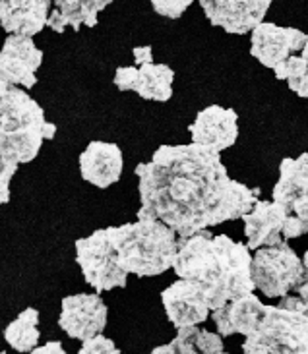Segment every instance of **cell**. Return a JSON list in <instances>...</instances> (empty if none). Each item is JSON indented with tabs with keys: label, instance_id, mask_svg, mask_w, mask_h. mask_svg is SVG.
<instances>
[{
	"label": "cell",
	"instance_id": "22",
	"mask_svg": "<svg viewBox=\"0 0 308 354\" xmlns=\"http://www.w3.org/2000/svg\"><path fill=\"white\" fill-rule=\"evenodd\" d=\"M198 333H200L198 326L179 327V329H176V337H174V341H171L169 345L155 346L152 353L154 354H165V353L194 354V353H198V345H196V341H198Z\"/></svg>",
	"mask_w": 308,
	"mask_h": 354
},
{
	"label": "cell",
	"instance_id": "30",
	"mask_svg": "<svg viewBox=\"0 0 308 354\" xmlns=\"http://www.w3.org/2000/svg\"><path fill=\"white\" fill-rule=\"evenodd\" d=\"M31 353H33V354H48V353L64 354V348H62V345H60L58 341H51V343H47V345H45V346H39V348H33Z\"/></svg>",
	"mask_w": 308,
	"mask_h": 354
},
{
	"label": "cell",
	"instance_id": "12",
	"mask_svg": "<svg viewBox=\"0 0 308 354\" xmlns=\"http://www.w3.org/2000/svg\"><path fill=\"white\" fill-rule=\"evenodd\" d=\"M161 300H163L169 322L176 329L186 326H198V324L206 322L212 312L200 285L183 277L165 288L161 292Z\"/></svg>",
	"mask_w": 308,
	"mask_h": 354
},
{
	"label": "cell",
	"instance_id": "33",
	"mask_svg": "<svg viewBox=\"0 0 308 354\" xmlns=\"http://www.w3.org/2000/svg\"><path fill=\"white\" fill-rule=\"evenodd\" d=\"M302 263H305V269L308 271V250L305 252V256H302Z\"/></svg>",
	"mask_w": 308,
	"mask_h": 354
},
{
	"label": "cell",
	"instance_id": "29",
	"mask_svg": "<svg viewBox=\"0 0 308 354\" xmlns=\"http://www.w3.org/2000/svg\"><path fill=\"white\" fill-rule=\"evenodd\" d=\"M134 58H136V64H150V62H154V57H152V47L150 45H145V47H136L134 50Z\"/></svg>",
	"mask_w": 308,
	"mask_h": 354
},
{
	"label": "cell",
	"instance_id": "32",
	"mask_svg": "<svg viewBox=\"0 0 308 354\" xmlns=\"http://www.w3.org/2000/svg\"><path fill=\"white\" fill-rule=\"evenodd\" d=\"M302 57H305V60L308 62V35H307V43H305V47H302Z\"/></svg>",
	"mask_w": 308,
	"mask_h": 354
},
{
	"label": "cell",
	"instance_id": "18",
	"mask_svg": "<svg viewBox=\"0 0 308 354\" xmlns=\"http://www.w3.org/2000/svg\"><path fill=\"white\" fill-rule=\"evenodd\" d=\"M113 0H55L57 8L51 12L47 26L57 33H62L64 29H78L82 26L96 28L97 14L105 10Z\"/></svg>",
	"mask_w": 308,
	"mask_h": 354
},
{
	"label": "cell",
	"instance_id": "28",
	"mask_svg": "<svg viewBox=\"0 0 308 354\" xmlns=\"http://www.w3.org/2000/svg\"><path fill=\"white\" fill-rule=\"evenodd\" d=\"M289 213H295L300 219H308V194H302L291 203Z\"/></svg>",
	"mask_w": 308,
	"mask_h": 354
},
{
	"label": "cell",
	"instance_id": "7",
	"mask_svg": "<svg viewBox=\"0 0 308 354\" xmlns=\"http://www.w3.org/2000/svg\"><path fill=\"white\" fill-rule=\"evenodd\" d=\"M76 261L87 285L96 290L126 287L128 273L120 268L107 229L96 230L87 239L76 240Z\"/></svg>",
	"mask_w": 308,
	"mask_h": 354
},
{
	"label": "cell",
	"instance_id": "14",
	"mask_svg": "<svg viewBox=\"0 0 308 354\" xmlns=\"http://www.w3.org/2000/svg\"><path fill=\"white\" fill-rule=\"evenodd\" d=\"M289 215V209L278 201H256L248 213L242 215L246 246L258 250L262 246H275L285 242L283 225Z\"/></svg>",
	"mask_w": 308,
	"mask_h": 354
},
{
	"label": "cell",
	"instance_id": "21",
	"mask_svg": "<svg viewBox=\"0 0 308 354\" xmlns=\"http://www.w3.org/2000/svg\"><path fill=\"white\" fill-rule=\"evenodd\" d=\"M278 80H287L291 91L308 99V62L305 57H289L273 68Z\"/></svg>",
	"mask_w": 308,
	"mask_h": 354
},
{
	"label": "cell",
	"instance_id": "10",
	"mask_svg": "<svg viewBox=\"0 0 308 354\" xmlns=\"http://www.w3.org/2000/svg\"><path fill=\"white\" fill-rule=\"evenodd\" d=\"M273 0H200L212 26L233 35H244L264 21Z\"/></svg>",
	"mask_w": 308,
	"mask_h": 354
},
{
	"label": "cell",
	"instance_id": "11",
	"mask_svg": "<svg viewBox=\"0 0 308 354\" xmlns=\"http://www.w3.org/2000/svg\"><path fill=\"white\" fill-rule=\"evenodd\" d=\"M307 43V33L297 28H281L275 24L262 21L252 29L251 55L266 68L278 66L280 62L302 50Z\"/></svg>",
	"mask_w": 308,
	"mask_h": 354
},
{
	"label": "cell",
	"instance_id": "23",
	"mask_svg": "<svg viewBox=\"0 0 308 354\" xmlns=\"http://www.w3.org/2000/svg\"><path fill=\"white\" fill-rule=\"evenodd\" d=\"M196 0H152L154 10L163 16V18L176 19L183 16L184 12L188 10V6H192Z\"/></svg>",
	"mask_w": 308,
	"mask_h": 354
},
{
	"label": "cell",
	"instance_id": "4",
	"mask_svg": "<svg viewBox=\"0 0 308 354\" xmlns=\"http://www.w3.org/2000/svg\"><path fill=\"white\" fill-rule=\"evenodd\" d=\"M107 232L113 242L116 259L126 273L154 277L173 268L179 234L163 221L138 217L136 223L109 227Z\"/></svg>",
	"mask_w": 308,
	"mask_h": 354
},
{
	"label": "cell",
	"instance_id": "2",
	"mask_svg": "<svg viewBox=\"0 0 308 354\" xmlns=\"http://www.w3.org/2000/svg\"><path fill=\"white\" fill-rule=\"evenodd\" d=\"M251 266V248L225 234L213 236L200 230L176 240L174 273L200 285L212 312L233 298L254 292Z\"/></svg>",
	"mask_w": 308,
	"mask_h": 354
},
{
	"label": "cell",
	"instance_id": "26",
	"mask_svg": "<svg viewBox=\"0 0 308 354\" xmlns=\"http://www.w3.org/2000/svg\"><path fill=\"white\" fill-rule=\"evenodd\" d=\"M196 345H198V353H206V354L225 353V348H223V341H221V333H212V331L200 329Z\"/></svg>",
	"mask_w": 308,
	"mask_h": 354
},
{
	"label": "cell",
	"instance_id": "8",
	"mask_svg": "<svg viewBox=\"0 0 308 354\" xmlns=\"http://www.w3.org/2000/svg\"><path fill=\"white\" fill-rule=\"evenodd\" d=\"M43 62V53L28 35H10L0 50V86H21L26 89L37 84L35 72Z\"/></svg>",
	"mask_w": 308,
	"mask_h": 354
},
{
	"label": "cell",
	"instance_id": "13",
	"mask_svg": "<svg viewBox=\"0 0 308 354\" xmlns=\"http://www.w3.org/2000/svg\"><path fill=\"white\" fill-rule=\"evenodd\" d=\"M173 68L167 64H142L140 68H118L115 74V86L120 91L132 89L142 99L165 103L173 97Z\"/></svg>",
	"mask_w": 308,
	"mask_h": 354
},
{
	"label": "cell",
	"instance_id": "27",
	"mask_svg": "<svg viewBox=\"0 0 308 354\" xmlns=\"http://www.w3.org/2000/svg\"><path fill=\"white\" fill-rule=\"evenodd\" d=\"M308 232V219H300L295 213H289L285 225H283V236L285 239H299Z\"/></svg>",
	"mask_w": 308,
	"mask_h": 354
},
{
	"label": "cell",
	"instance_id": "17",
	"mask_svg": "<svg viewBox=\"0 0 308 354\" xmlns=\"http://www.w3.org/2000/svg\"><path fill=\"white\" fill-rule=\"evenodd\" d=\"M51 0H0V26L10 35L33 37L47 26Z\"/></svg>",
	"mask_w": 308,
	"mask_h": 354
},
{
	"label": "cell",
	"instance_id": "16",
	"mask_svg": "<svg viewBox=\"0 0 308 354\" xmlns=\"http://www.w3.org/2000/svg\"><path fill=\"white\" fill-rule=\"evenodd\" d=\"M123 151L116 144L91 142L80 155L82 178L97 188H109L120 180L123 174Z\"/></svg>",
	"mask_w": 308,
	"mask_h": 354
},
{
	"label": "cell",
	"instance_id": "20",
	"mask_svg": "<svg viewBox=\"0 0 308 354\" xmlns=\"http://www.w3.org/2000/svg\"><path fill=\"white\" fill-rule=\"evenodd\" d=\"M39 312L35 308H26L8 327L4 329V339L14 351L29 353L39 343Z\"/></svg>",
	"mask_w": 308,
	"mask_h": 354
},
{
	"label": "cell",
	"instance_id": "15",
	"mask_svg": "<svg viewBox=\"0 0 308 354\" xmlns=\"http://www.w3.org/2000/svg\"><path fill=\"white\" fill-rule=\"evenodd\" d=\"M237 113L233 109L212 105L206 106L198 113L196 120L188 126L194 144H202L223 151L235 145L239 138V126H237Z\"/></svg>",
	"mask_w": 308,
	"mask_h": 354
},
{
	"label": "cell",
	"instance_id": "24",
	"mask_svg": "<svg viewBox=\"0 0 308 354\" xmlns=\"http://www.w3.org/2000/svg\"><path fill=\"white\" fill-rule=\"evenodd\" d=\"M118 354L120 351L116 348V345L111 341V339H107L105 335H96L91 337V339H86V341H82V348H80V354Z\"/></svg>",
	"mask_w": 308,
	"mask_h": 354
},
{
	"label": "cell",
	"instance_id": "6",
	"mask_svg": "<svg viewBox=\"0 0 308 354\" xmlns=\"http://www.w3.org/2000/svg\"><path fill=\"white\" fill-rule=\"evenodd\" d=\"M251 271L256 288L268 298L285 297L307 275L302 259L287 242L258 248L252 258Z\"/></svg>",
	"mask_w": 308,
	"mask_h": 354
},
{
	"label": "cell",
	"instance_id": "19",
	"mask_svg": "<svg viewBox=\"0 0 308 354\" xmlns=\"http://www.w3.org/2000/svg\"><path fill=\"white\" fill-rule=\"evenodd\" d=\"M302 194H308V153L299 159H283L280 165V180L273 186V201L289 205Z\"/></svg>",
	"mask_w": 308,
	"mask_h": 354
},
{
	"label": "cell",
	"instance_id": "3",
	"mask_svg": "<svg viewBox=\"0 0 308 354\" xmlns=\"http://www.w3.org/2000/svg\"><path fill=\"white\" fill-rule=\"evenodd\" d=\"M213 322L223 337H246V354H308V314L285 306H266L254 292L233 298L213 310Z\"/></svg>",
	"mask_w": 308,
	"mask_h": 354
},
{
	"label": "cell",
	"instance_id": "9",
	"mask_svg": "<svg viewBox=\"0 0 308 354\" xmlns=\"http://www.w3.org/2000/svg\"><path fill=\"white\" fill-rule=\"evenodd\" d=\"M107 314V304L99 295H72L62 298L58 326L68 337L86 341L103 333Z\"/></svg>",
	"mask_w": 308,
	"mask_h": 354
},
{
	"label": "cell",
	"instance_id": "1",
	"mask_svg": "<svg viewBox=\"0 0 308 354\" xmlns=\"http://www.w3.org/2000/svg\"><path fill=\"white\" fill-rule=\"evenodd\" d=\"M134 173L142 203L138 217L163 221L179 236L242 219L260 196L258 188L229 178L217 149L194 142L157 147Z\"/></svg>",
	"mask_w": 308,
	"mask_h": 354
},
{
	"label": "cell",
	"instance_id": "31",
	"mask_svg": "<svg viewBox=\"0 0 308 354\" xmlns=\"http://www.w3.org/2000/svg\"><path fill=\"white\" fill-rule=\"evenodd\" d=\"M297 292H299V297L305 300V304L308 306V271L307 275H305V279L297 285Z\"/></svg>",
	"mask_w": 308,
	"mask_h": 354
},
{
	"label": "cell",
	"instance_id": "25",
	"mask_svg": "<svg viewBox=\"0 0 308 354\" xmlns=\"http://www.w3.org/2000/svg\"><path fill=\"white\" fill-rule=\"evenodd\" d=\"M18 165L16 161H8L0 157V205L10 201V182L18 171Z\"/></svg>",
	"mask_w": 308,
	"mask_h": 354
},
{
	"label": "cell",
	"instance_id": "5",
	"mask_svg": "<svg viewBox=\"0 0 308 354\" xmlns=\"http://www.w3.org/2000/svg\"><path fill=\"white\" fill-rule=\"evenodd\" d=\"M57 126L45 120V111L28 91L0 86V157L29 163L45 140H53Z\"/></svg>",
	"mask_w": 308,
	"mask_h": 354
}]
</instances>
